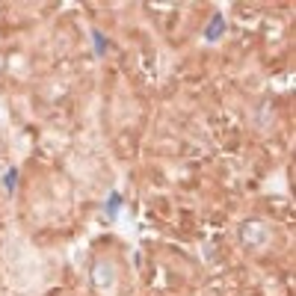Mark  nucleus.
<instances>
[{"label": "nucleus", "instance_id": "nucleus-1", "mask_svg": "<svg viewBox=\"0 0 296 296\" xmlns=\"http://www.w3.org/2000/svg\"><path fill=\"white\" fill-rule=\"evenodd\" d=\"M237 234H240V243L249 246V249H263L266 240H269V228H266V222H261V219H246Z\"/></svg>", "mask_w": 296, "mask_h": 296}, {"label": "nucleus", "instance_id": "nucleus-2", "mask_svg": "<svg viewBox=\"0 0 296 296\" xmlns=\"http://www.w3.org/2000/svg\"><path fill=\"white\" fill-rule=\"evenodd\" d=\"M92 284L98 290H113L116 287V263L110 258H101L92 263Z\"/></svg>", "mask_w": 296, "mask_h": 296}, {"label": "nucleus", "instance_id": "nucleus-3", "mask_svg": "<svg viewBox=\"0 0 296 296\" xmlns=\"http://www.w3.org/2000/svg\"><path fill=\"white\" fill-rule=\"evenodd\" d=\"M225 36V15L222 12H213L210 15V21H207V27H204V42H219Z\"/></svg>", "mask_w": 296, "mask_h": 296}, {"label": "nucleus", "instance_id": "nucleus-4", "mask_svg": "<svg viewBox=\"0 0 296 296\" xmlns=\"http://www.w3.org/2000/svg\"><path fill=\"white\" fill-rule=\"evenodd\" d=\"M122 207H125V196H122V193H110L107 201H104V207H101V210H104V219H107V222H116L119 213H122Z\"/></svg>", "mask_w": 296, "mask_h": 296}, {"label": "nucleus", "instance_id": "nucleus-5", "mask_svg": "<svg viewBox=\"0 0 296 296\" xmlns=\"http://www.w3.org/2000/svg\"><path fill=\"white\" fill-rule=\"evenodd\" d=\"M18 175H21V172H18L15 166H9V169L3 172V181H0V184H3V190H6L9 196H12V193L18 190Z\"/></svg>", "mask_w": 296, "mask_h": 296}, {"label": "nucleus", "instance_id": "nucleus-6", "mask_svg": "<svg viewBox=\"0 0 296 296\" xmlns=\"http://www.w3.org/2000/svg\"><path fill=\"white\" fill-rule=\"evenodd\" d=\"M89 36H92V48H95V54H98V57H104V54L110 51V39L101 33V30H92Z\"/></svg>", "mask_w": 296, "mask_h": 296}]
</instances>
